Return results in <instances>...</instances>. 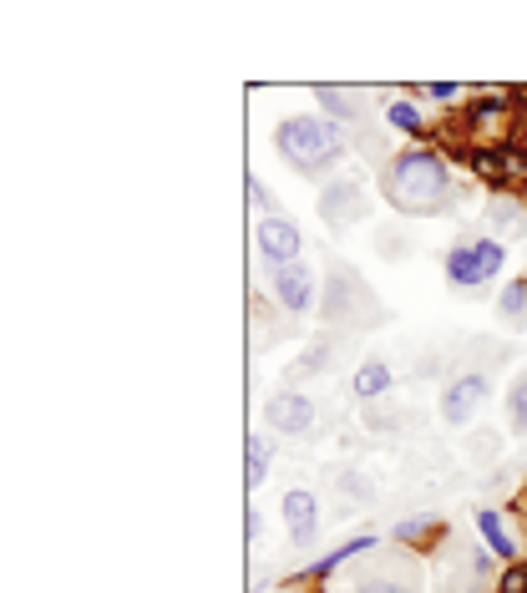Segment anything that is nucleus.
I'll list each match as a JSON object with an SVG mask.
<instances>
[{
  "label": "nucleus",
  "mask_w": 527,
  "mask_h": 593,
  "mask_svg": "<svg viewBox=\"0 0 527 593\" xmlns=\"http://www.w3.org/2000/svg\"><path fill=\"white\" fill-rule=\"evenodd\" d=\"M386 117H391V127H401V132H411V137H416V132H426V122L416 117V107H411V102H391V107H386Z\"/></svg>",
  "instance_id": "16"
},
{
  "label": "nucleus",
  "mask_w": 527,
  "mask_h": 593,
  "mask_svg": "<svg viewBox=\"0 0 527 593\" xmlns=\"http://www.w3.org/2000/svg\"><path fill=\"white\" fill-rule=\"evenodd\" d=\"M274 294L289 315H305L315 305V274L305 264H289V269H274Z\"/></svg>",
  "instance_id": "7"
},
{
  "label": "nucleus",
  "mask_w": 527,
  "mask_h": 593,
  "mask_svg": "<svg viewBox=\"0 0 527 593\" xmlns=\"http://www.w3.org/2000/svg\"><path fill=\"white\" fill-rule=\"evenodd\" d=\"M269 462H274V447L264 436H249V447H244V487H264Z\"/></svg>",
  "instance_id": "11"
},
{
  "label": "nucleus",
  "mask_w": 527,
  "mask_h": 593,
  "mask_svg": "<svg viewBox=\"0 0 527 593\" xmlns=\"http://www.w3.org/2000/svg\"><path fill=\"white\" fill-rule=\"evenodd\" d=\"M274 147L279 158L299 173H325L330 163H340L345 153V132L325 117H284L279 132H274Z\"/></svg>",
  "instance_id": "2"
},
{
  "label": "nucleus",
  "mask_w": 527,
  "mask_h": 593,
  "mask_svg": "<svg viewBox=\"0 0 527 593\" xmlns=\"http://www.w3.org/2000/svg\"><path fill=\"white\" fill-rule=\"evenodd\" d=\"M264 416H269L274 431H289V436H305V431L315 426V406L299 396V391H279V396L264 406Z\"/></svg>",
  "instance_id": "6"
},
{
  "label": "nucleus",
  "mask_w": 527,
  "mask_h": 593,
  "mask_svg": "<svg viewBox=\"0 0 527 593\" xmlns=\"http://www.w3.org/2000/svg\"><path fill=\"white\" fill-rule=\"evenodd\" d=\"M421 97H431V102H457L462 97V87H451V82H431V87H416Z\"/></svg>",
  "instance_id": "20"
},
{
  "label": "nucleus",
  "mask_w": 527,
  "mask_h": 593,
  "mask_svg": "<svg viewBox=\"0 0 527 593\" xmlns=\"http://www.w3.org/2000/svg\"><path fill=\"white\" fill-rule=\"evenodd\" d=\"M365 548H370V538H355V543H345V548H335V553H330L325 563H315V573H330V568H340L345 558H355V553H365Z\"/></svg>",
  "instance_id": "18"
},
{
  "label": "nucleus",
  "mask_w": 527,
  "mask_h": 593,
  "mask_svg": "<svg viewBox=\"0 0 527 593\" xmlns=\"http://www.w3.org/2000/svg\"><path fill=\"white\" fill-rule=\"evenodd\" d=\"M254 244H259V254L274 264V269H289V264H299V254H305V239H299V229L289 224V218H259V229H254Z\"/></svg>",
  "instance_id": "4"
},
{
  "label": "nucleus",
  "mask_w": 527,
  "mask_h": 593,
  "mask_svg": "<svg viewBox=\"0 0 527 593\" xmlns=\"http://www.w3.org/2000/svg\"><path fill=\"white\" fill-rule=\"evenodd\" d=\"M431 523H436V517H406L396 533H401V538H421V533H431Z\"/></svg>",
  "instance_id": "21"
},
{
  "label": "nucleus",
  "mask_w": 527,
  "mask_h": 593,
  "mask_svg": "<svg viewBox=\"0 0 527 593\" xmlns=\"http://www.w3.org/2000/svg\"><path fill=\"white\" fill-rule=\"evenodd\" d=\"M320 213L330 218V224H340V218H355V213H360V183H330Z\"/></svg>",
  "instance_id": "9"
},
{
  "label": "nucleus",
  "mask_w": 527,
  "mask_h": 593,
  "mask_svg": "<svg viewBox=\"0 0 527 593\" xmlns=\"http://www.w3.org/2000/svg\"><path fill=\"white\" fill-rule=\"evenodd\" d=\"M507 416H512L517 431H527V376L512 386V396H507Z\"/></svg>",
  "instance_id": "17"
},
{
  "label": "nucleus",
  "mask_w": 527,
  "mask_h": 593,
  "mask_svg": "<svg viewBox=\"0 0 527 593\" xmlns=\"http://www.w3.org/2000/svg\"><path fill=\"white\" fill-rule=\"evenodd\" d=\"M477 528H482V538H487V548H492L497 558H507V563H512V553H517V543H512V533L502 528V517H497V512H477Z\"/></svg>",
  "instance_id": "13"
},
{
  "label": "nucleus",
  "mask_w": 527,
  "mask_h": 593,
  "mask_svg": "<svg viewBox=\"0 0 527 593\" xmlns=\"http://www.w3.org/2000/svg\"><path fill=\"white\" fill-rule=\"evenodd\" d=\"M472 168H477L482 178H492V183H507L522 163H517V153H497V147H482V153H472Z\"/></svg>",
  "instance_id": "12"
},
{
  "label": "nucleus",
  "mask_w": 527,
  "mask_h": 593,
  "mask_svg": "<svg viewBox=\"0 0 527 593\" xmlns=\"http://www.w3.org/2000/svg\"><path fill=\"white\" fill-rule=\"evenodd\" d=\"M315 97H320L335 117H345V122L355 117V102H360V92H355V87H350V92H345V87H315Z\"/></svg>",
  "instance_id": "15"
},
{
  "label": "nucleus",
  "mask_w": 527,
  "mask_h": 593,
  "mask_svg": "<svg viewBox=\"0 0 527 593\" xmlns=\"http://www.w3.org/2000/svg\"><path fill=\"white\" fill-rule=\"evenodd\" d=\"M497 593H527V563H507V573H502Z\"/></svg>",
  "instance_id": "19"
},
{
  "label": "nucleus",
  "mask_w": 527,
  "mask_h": 593,
  "mask_svg": "<svg viewBox=\"0 0 527 593\" xmlns=\"http://www.w3.org/2000/svg\"><path fill=\"white\" fill-rule=\"evenodd\" d=\"M502 320H512V325H527V279H512L507 289H502Z\"/></svg>",
  "instance_id": "14"
},
{
  "label": "nucleus",
  "mask_w": 527,
  "mask_h": 593,
  "mask_svg": "<svg viewBox=\"0 0 527 593\" xmlns=\"http://www.w3.org/2000/svg\"><path fill=\"white\" fill-rule=\"evenodd\" d=\"M360 593H411V588H401V583H365Z\"/></svg>",
  "instance_id": "22"
},
{
  "label": "nucleus",
  "mask_w": 527,
  "mask_h": 593,
  "mask_svg": "<svg viewBox=\"0 0 527 593\" xmlns=\"http://www.w3.org/2000/svg\"><path fill=\"white\" fill-rule=\"evenodd\" d=\"M451 198V178L446 163L426 147H411V153H396L386 168V203L396 213H441Z\"/></svg>",
  "instance_id": "1"
},
{
  "label": "nucleus",
  "mask_w": 527,
  "mask_h": 593,
  "mask_svg": "<svg viewBox=\"0 0 527 593\" xmlns=\"http://www.w3.org/2000/svg\"><path fill=\"white\" fill-rule=\"evenodd\" d=\"M391 391V365L386 360H365L355 370V401H375V396H386Z\"/></svg>",
  "instance_id": "10"
},
{
  "label": "nucleus",
  "mask_w": 527,
  "mask_h": 593,
  "mask_svg": "<svg viewBox=\"0 0 527 593\" xmlns=\"http://www.w3.org/2000/svg\"><path fill=\"white\" fill-rule=\"evenodd\" d=\"M284 523H289V538H294V543H310V538H315V528H320L315 492H305V487L284 492Z\"/></svg>",
  "instance_id": "8"
},
{
  "label": "nucleus",
  "mask_w": 527,
  "mask_h": 593,
  "mask_svg": "<svg viewBox=\"0 0 527 593\" xmlns=\"http://www.w3.org/2000/svg\"><path fill=\"white\" fill-rule=\"evenodd\" d=\"M502 264H507V249L497 239H467V244H457L446 254V279L457 289H477V284L497 279Z\"/></svg>",
  "instance_id": "3"
},
{
  "label": "nucleus",
  "mask_w": 527,
  "mask_h": 593,
  "mask_svg": "<svg viewBox=\"0 0 527 593\" xmlns=\"http://www.w3.org/2000/svg\"><path fill=\"white\" fill-rule=\"evenodd\" d=\"M487 401V376H477V370H467V376H457L446 386V396H441V416L451 421V426H462L477 406Z\"/></svg>",
  "instance_id": "5"
}]
</instances>
